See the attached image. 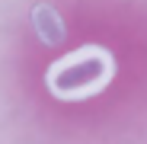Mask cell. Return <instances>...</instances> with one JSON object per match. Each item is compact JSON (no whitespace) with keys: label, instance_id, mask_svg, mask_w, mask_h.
<instances>
[{"label":"cell","instance_id":"6da1fadb","mask_svg":"<svg viewBox=\"0 0 147 144\" xmlns=\"http://www.w3.org/2000/svg\"><path fill=\"white\" fill-rule=\"evenodd\" d=\"M115 77V58L102 45H83L74 48L64 58H58L45 74V83L58 99H86L106 90Z\"/></svg>","mask_w":147,"mask_h":144},{"label":"cell","instance_id":"7a4b0ae2","mask_svg":"<svg viewBox=\"0 0 147 144\" xmlns=\"http://www.w3.org/2000/svg\"><path fill=\"white\" fill-rule=\"evenodd\" d=\"M32 29L45 45H61L64 42V19L51 3H38L32 7Z\"/></svg>","mask_w":147,"mask_h":144}]
</instances>
